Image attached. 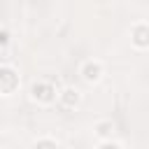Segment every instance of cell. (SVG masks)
I'll return each mask as SVG.
<instances>
[{"instance_id":"cell-3","label":"cell","mask_w":149,"mask_h":149,"mask_svg":"<svg viewBox=\"0 0 149 149\" xmlns=\"http://www.w3.org/2000/svg\"><path fill=\"white\" fill-rule=\"evenodd\" d=\"M63 93H65V100H68V102H70V105H72V102H77V100H79V95H77V91H72V88H65V91H63Z\"/></svg>"},{"instance_id":"cell-2","label":"cell","mask_w":149,"mask_h":149,"mask_svg":"<svg viewBox=\"0 0 149 149\" xmlns=\"http://www.w3.org/2000/svg\"><path fill=\"white\" fill-rule=\"evenodd\" d=\"M135 42H137V44H149V28H142V30H137V37H135Z\"/></svg>"},{"instance_id":"cell-1","label":"cell","mask_w":149,"mask_h":149,"mask_svg":"<svg viewBox=\"0 0 149 149\" xmlns=\"http://www.w3.org/2000/svg\"><path fill=\"white\" fill-rule=\"evenodd\" d=\"M84 77H86L88 81L98 79V77H100V65H98V63H86V65H84Z\"/></svg>"}]
</instances>
